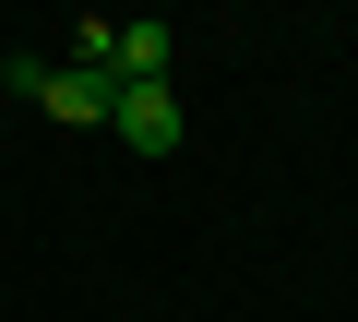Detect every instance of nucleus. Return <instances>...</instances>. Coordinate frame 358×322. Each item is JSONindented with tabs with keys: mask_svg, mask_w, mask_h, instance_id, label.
<instances>
[{
	"mask_svg": "<svg viewBox=\"0 0 358 322\" xmlns=\"http://www.w3.org/2000/svg\"><path fill=\"white\" fill-rule=\"evenodd\" d=\"M48 72H60L48 48H13V60H0V84H13V96H48Z\"/></svg>",
	"mask_w": 358,
	"mask_h": 322,
	"instance_id": "4",
	"label": "nucleus"
},
{
	"mask_svg": "<svg viewBox=\"0 0 358 322\" xmlns=\"http://www.w3.org/2000/svg\"><path fill=\"white\" fill-rule=\"evenodd\" d=\"M108 84H179V24H155V13L108 24Z\"/></svg>",
	"mask_w": 358,
	"mask_h": 322,
	"instance_id": "2",
	"label": "nucleus"
},
{
	"mask_svg": "<svg viewBox=\"0 0 358 322\" xmlns=\"http://www.w3.org/2000/svg\"><path fill=\"white\" fill-rule=\"evenodd\" d=\"M108 131H120L131 155H179V131H192V108H179V84H120Z\"/></svg>",
	"mask_w": 358,
	"mask_h": 322,
	"instance_id": "1",
	"label": "nucleus"
},
{
	"mask_svg": "<svg viewBox=\"0 0 358 322\" xmlns=\"http://www.w3.org/2000/svg\"><path fill=\"white\" fill-rule=\"evenodd\" d=\"M36 108H48V119H60V131H108V108H120V84H108V72H72V60H60V72H48V96H36Z\"/></svg>",
	"mask_w": 358,
	"mask_h": 322,
	"instance_id": "3",
	"label": "nucleus"
}]
</instances>
